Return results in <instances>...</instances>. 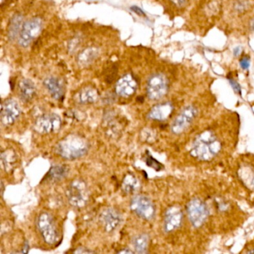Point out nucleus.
Here are the masks:
<instances>
[{
	"label": "nucleus",
	"mask_w": 254,
	"mask_h": 254,
	"mask_svg": "<svg viewBox=\"0 0 254 254\" xmlns=\"http://www.w3.org/2000/svg\"><path fill=\"white\" fill-rule=\"evenodd\" d=\"M169 87V81L166 75L161 73L154 74L147 81V96L151 100H159L167 94Z\"/></svg>",
	"instance_id": "obj_8"
},
{
	"label": "nucleus",
	"mask_w": 254,
	"mask_h": 254,
	"mask_svg": "<svg viewBox=\"0 0 254 254\" xmlns=\"http://www.w3.org/2000/svg\"><path fill=\"white\" fill-rule=\"evenodd\" d=\"M21 114V109L18 103L14 99L4 101L1 106V123L5 126L14 124Z\"/></svg>",
	"instance_id": "obj_12"
},
{
	"label": "nucleus",
	"mask_w": 254,
	"mask_h": 254,
	"mask_svg": "<svg viewBox=\"0 0 254 254\" xmlns=\"http://www.w3.org/2000/svg\"><path fill=\"white\" fill-rule=\"evenodd\" d=\"M250 28H251V30L254 31V18H253L252 20H251Z\"/></svg>",
	"instance_id": "obj_35"
},
{
	"label": "nucleus",
	"mask_w": 254,
	"mask_h": 254,
	"mask_svg": "<svg viewBox=\"0 0 254 254\" xmlns=\"http://www.w3.org/2000/svg\"><path fill=\"white\" fill-rule=\"evenodd\" d=\"M172 2L178 6H182L187 2V0H172Z\"/></svg>",
	"instance_id": "obj_34"
},
{
	"label": "nucleus",
	"mask_w": 254,
	"mask_h": 254,
	"mask_svg": "<svg viewBox=\"0 0 254 254\" xmlns=\"http://www.w3.org/2000/svg\"><path fill=\"white\" fill-rule=\"evenodd\" d=\"M239 64H240L242 69L247 70V69H249L250 66H251V59L248 56H245V57L241 59Z\"/></svg>",
	"instance_id": "obj_26"
},
{
	"label": "nucleus",
	"mask_w": 254,
	"mask_h": 254,
	"mask_svg": "<svg viewBox=\"0 0 254 254\" xmlns=\"http://www.w3.org/2000/svg\"><path fill=\"white\" fill-rule=\"evenodd\" d=\"M187 216L194 228H200L206 222L209 215L207 205L199 197H193L187 203Z\"/></svg>",
	"instance_id": "obj_4"
},
{
	"label": "nucleus",
	"mask_w": 254,
	"mask_h": 254,
	"mask_svg": "<svg viewBox=\"0 0 254 254\" xmlns=\"http://www.w3.org/2000/svg\"><path fill=\"white\" fill-rule=\"evenodd\" d=\"M99 53L96 48H87L83 50L78 57V63L82 66L90 64L97 57Z\"/></svg>",
	"instance_id": "obj_24"
},
{
	"label": "nucleus",
	"mask_w": 254,
	"mask_h": 254,
	"mask_svg": "<svg viewBox=\"0 0 254 254\" xmlns=\"http://www.w3.org/2000/svg\"><path fill=\"white\" fill-rule=\"evenodd\" d=\"M138 83L131 74H126L120 78L116 84V93L123 98L133 96L137 90Z\"/></svg>",
	"instance_id": "obj_14"
},
{
	"label": "nucleus",
	"mask_w": 254,
	"mask_h": 254,
	"mask_svg": "<svg viewBox=\"0 0 254 254\" xmlns=\"http://www.w3.org/2000/svg\"><path fill=\"white\" fill-rule=\"evenodd\" d=\"M99 97V92L96 89L87 87H84L77 93L75 100L81 105H89V104H93L97 102Z\"/></svg>",
	"instance_id": "obj_18"
},
{
	"label": "nucleus",
	"mask_w": 254,
	"mask_h": 254,
	"mask_svg": "<svg viewBox=\"0 0 254 254\" xmlns=\"http://www.w3.org/2000/svg\"><path fill=\"white\" fill-rule=\"evenodd\" d=\"M174 106L171 102H163L153 107L148 112L147 117L154 121H166L172 116Z\"/></svg>",
	"instance_id": "obj_15"
},
{
	"label": "nucleus",
	"mask_w": 254,
	"mask_h": 254,
	"mask_svg": "<svg viewBox=\"0 0 254 254\" xmlns=\"http://www.w3.org/2000/svg\"><path fill=\"white\" fill-rule=\"evenodd\" d=\"M22 23H23V16L20 14H15L14 17L11 18L9 23V27H8V36L11 41H14L20 35V31H21Z\"/></svg>",
	"instance_id": "obj_23"
},
{
	"label": "nucleus",
	"mask_w": 254,
	"mask_h": 254,
	"mask_svg": "<svg viewBox=\"0 0 254 254\" xmlns=\"http://www.w3.org/2000/svg\"><path fill=\"white\" fill-rule=\"evenodd\" d=\"M229 82H230V85L233 87V90H234L235 93H237V94L241 95V93H242V90H241V87L239 85V83L237 81H235L232 78H229Z\"/></svg>",
	"instance_id": "obj_27"
},
{
	"label": "nucleus",
	"mask_w": 254,
	"mask_h": 254,
	"mask_svg": "<svg viewBox=\"0 0 254 254\" xmlns=\"http://www.w3.org/2000/svg\"><path fill=\"white\" fill-rule=\"evenodd\" d=\"M1 161L5 172H12L17 166V156L11 148L4 150L1 153Z\"/></svg>",
	"instance_id": "obj_19"
},
{
	"label": "nucleus",
	"mask_w": 254,
	"mask_h": 254,
	"mask_svg": "<svg viewBox=\"0 0 254 254\" xmlns=\"http://www.w3.org/2000/svg\"><path fill=\"white\" fill-rule=\"evenodd\" d=\"M69 173V168L66 165H56L53 166L45 177V180L52 182H59L66 178Z\"/></svg>",
	"instance_id": "obj_21"
},
{
	"label": "nucleus",
	"mask_w": 254,
	"mask_h": 254,
	"mask_svg": "<svg viewBox=\"0 0 254 254\" xmlns=\"http://www.w3.org/2000/svg\"><path fill=\"white\" fill-rule=\"evenodd\" d=\"M62 121L56 114H46L38 117L34 124V129L41 134L54 133L60 130Z\"/></svg>",
	"instance_id": "obj_10"
},
{
	"label": "nucleus",
	"mask_w": 254,
	"mask_h": 254,
	"mask_svg": "<svg viewBox=\"0 0 254 254\" xmlns=\"http://www.w3.org/2000/svg\"><path fill=\"white\" fill-rule=\"evenodd\" d=\"M197 114L198 110L194 105H187L183 108L171 125L172 133L175 135H180L187 131L194 123Z\"/></svg>",
	"instance_id": "obj_6"
},
{
	"label": "nucleus",
	"mask_w": 254,
	"mask_h": 254,
	"mask_svg": "<svg viewBox=\"0 0 254 254\" xmlns=\"http://www.w3.org/2000/svg\"><path fill=\"white\" fill-rule=\"evenodd\" d=\"M145 163H146L147 166L153 168L156 172H160V171L164 169L163 165L160 163V162L157 161V160H155V159L149 154L148 151H147V154L146 155H145Z\"/></svg>",
	"instance_id": "obj_25"
},
{
	"label": "nucleus",
	"mask_w": 254,
	"mask_h": 254,
	"mask_svg": "<svg viewBox=\"0 0 254 254\" xmlns=\"http://www.w3.org/2000/svg\"><path fill=\"white\" fill-rule=\"evenodd\" d=\"M122 219L121 213L116 208H107L99 215V221L107 233H112L117 230L121 224Z\"/></svg>",
	"instance_id": "obj_13"
},
{
	"label": "nucleus",
	"mask_w": 254,
	"mask_h": 254,
	"mask_svg": "<svg viewBox=\"0 0 254 254\" xmlns=\"http://www.w3.org/2000/svg\"><path fill=\"white\" fill-rule=\"evenodd\" d=\"M42 20L39 17H35L28 20L23 24L18 36L20 47L26 48L41 34L42 30Z\"/></svg>",
	"instance_id": "obj_9"
},
{
	"label": "nucleus",
	"mask_w": 254,
	"mask_h": 254,
	"mask_svg": "<svg viewBox=\"0 0 254 254\" xmlns=\"http://www.w3.org/2000/svg\"><path fill=\"white\" fill-rule=\"evenodd\" d=\"M29 248H30V246H29V242L26 241V242H25L21 251H19V253H22V254H28V253H29Z\"/></svg>",
	"instance_id": "obj_31"
},
{
	"label": "nucleus",
	"mask_w": 254,
	"mask_h": 254,
	"mask_svg": "<svg viewBox=\"0 0 254 254\" xmlns=\"http://www.w3.org/2000/svg\"><path fill=\"white\" fill-rule=\"evenodd\" d=\"M242 49L241 47H235L234 50H233V55L234 56H239L240 55V53H242Z\"/></svg>",
	"instance_id": "obj_33"
},
{
	"label": "nucleus",
	"mask_w": 254,
	"mask_h": 254,
	"mask_svg": "<svg viewBox=\"0 0 254 254\" xmlns=\"http://www.w3.org/2000/svg\"><path fill=\"white\" fill-rule=\"evenodd\" d=\"M150 237L147 233H140L132 239V245L137 254H143L148 252Z\"/></svg>",
	"instance_id": "obj_22"
},
{
	"label": "nucleus",
	"mask_w": 254,
	"mask_h": 254,
	"mask_svg": "<svg viewBox=\"0 0 254 254\" xmlns=\"http://www.w3.org/2000/svg\"><path fill=\"white\" fill-rule=\"evenodd\" d=\"M140 182L134 175L127 174L122 182V190L127 194H133L140 189Z\"/></svg>",
	"instance_id": "obj_20"
},
{
	"label": "nucleus",
	"mask_w": 254,
	"mask_h": 254,
	"mask_svg": "<svg viewBox=\"0 0 254 254\" xmlns=\"http://www.w3.org/2000/svg\"><path fill=\"white\" fill-rule=\"evenodd\" d=\"M74 254H94L96 251H92V250L88 249L84 247H80V248H76L75 251H72Z\"/></svg>",
	"instance_id": "obj_28"
},
{
	"label": "nucleus",
	"mask_w": 254,
	"mask_h": 254,
	"mask_svg": "<svg viewBox=\"0 0 254 254\" xmlns=\"http://www.w3.org/2000/svg\"><path fill=\"white\" fill-rule=\"evenodd\" d=\"M37 227L47 245H53L58 242L59 238V230L54 218L49 212H43L37 219Z\"/></svg>",
	"instance_id": "obj_5"
},
{
	"label": "nucleus",
	"mask_w": 254,
	"mask_h": 254,
	"mask_svg": "<svg viewBox=\"0 0 254 254\" xmlns=\"http://www.w3.org/2000/svg\"><path fill=\"white\" fill-rule=\"evenodd\" d=\"M66 195L69 204L78 209L84 207L90 199L88 187L81 179H76L70 183L66 190Z\"/></svg>",
	"instance_id": "obj_3"
},
{
	"label": "nucleus",
	"mask_w": 254,
	"mask_h": 254,
	"mask_svg": "<svg viewBox=\"0 0 254 254\" xmlns=\"http://www.w3.org/2000/svg\"><path fill=\"white\" fill-rule=\"evenodd\" d=\"M44 84L53 99L57 101L64 100L65 95L64 84L60 78L48 77L44 80Z\"/></svg>",
	"instance_id": "obj_16"
},
{
	"label": "nucleus",
	"mask_w": 254,
	"mask_h": 254,
	"mask_svg": "<svg viewBox=\"0 0 254 254\" xmlns=\"http://www.w3.org/2000/svg\"><path fill=\"white\" fill-rule=\"evenodd\" d=\"M184 221V212L181 206L173 205L169 206L163 217V230L165 233H171L179 229Z\"/></svg>",
	"instance_id": "obj_11"
},
{
	"label": "nucleus",
	"mask_w": 254,
	"mask_h": 254,
	"mask_svg": "<svg viewBox=\"0 0 254 254\" xmlns=\"http://www.w3.org/2000/svg\"><path fill=\"white\" fill-rule=\"evenodd\" d=\"M247 5H247L246 2L240 1V2H238L237 3H236L235 8H236L238 11H239V12H242V11H244L246 9Z\"/></svg>",
	"instance_id": "obj_29"
},
{
	"label": "nucleus",
	"mask_w": 254,
	"mask_h": 254,
	"mask_svg": "<svg viewBox=\"0 0 254 254\" xmlns=\"http://www.w3.org/2000/svg\"><path fill=\"white\" fill-rule=\"evenodd\" d=\"M18 93L23 102H31L36 95V87L33 81L27 78L20 81L18 85Z\"/></svg>",
	"instance_id": "obj_17"
},
{
	"label": "nucleus",
	"mask_w": 254,
	"mask_h": 254,
	"mask_svg": "<svg viewBox=\"0 0 254 254\" xmlns=\"http://www.w3.org/2000/svg\"><path fill=\"white\" fill-rule=\"evenodd\" d=\"M135 251L129 249V248H123L120 251H117V254H134Z\"/></svg>",
	"instance_id": "obj_32"
},
{
	"label": "nucleus",
	"mask_w": 254,
	"mask_h": 254,
	"mask_svg": "<svg viewBox=\"0 0 254 254\" xmlns=\"http://www.w3.org/2000/svg\"><path fill=\"white\" fill-rule=\"evenodd\" d=\"M222 149V144L212 130H206L199 133L193 140L190 154L200 161H211Z\"/></svg>",
	"instance_id": "obj_1"
},
{
	"label": "nucleus",
	"mask_w": 254,
	"mask_h": 254,
	"mask_svg": "<svg viewBox=\"0 0 254 254\" xmlns=\"http://www.w3.org/2000/svg\"><path fill=\"white\" fill-rule=\"evenodd\" d=\"M90 149L88 141L81 135L69 134L58 142L56 152L62 158L75 160L85 156Z\"/></svg>",
	"instance_id": "obj_2"
},
{
	"label": "nucleus",
	"mask_w": 254,
	"mask_h": 254,
	"mask_svg": "<svg viewBox=\"0 0 254 254\" xmlns=\"http://www.w3.org/2000/svg\"><path fill=\"white\" fill-rule=\"evenodd\" d=\"M130 10L133 11L135 14H138V15L145 16V13H144V11H142L139 7L134 6V5H133V6L130 7Z\"/></svg>",
	"instance_id": "obj_30"
},
{
	"label": "nucleus",
	"mask_w": 254,
	"mask_h": 254,
	"mask_svg": "<svg viewBox=\"0 0 254 254\" xmlns=\"http://www.w3.org/2000/svg\"><path fill=\"white\" fill-rule=\"evenodd\" d=\"M130 209L135 215L145 221H151L155 217V205L149 197L143 194H137L132 197Z\"/></svg>",
	"instance_id": "obj_7"
}]
</instances>
